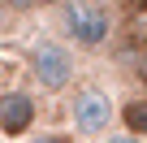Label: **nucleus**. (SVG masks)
Returning <instances> with one entry per match:
<instances>
[{
	"label": "nucleus",
	"mask_w": 147,
	"mask_h": 143,
	"mask_svg": "<svg viewBox=\"0 0 147 143\" xmlns=\"http://www.w3.org/2000/svg\"><path fill=\"white\" fill-rule=\"evenodd\" d=\"M121 121H125V134H147V100H125L121 104Z\"/></svg>",
	"instance_id": "obj_5"
},
{
	"label": "nucleus",
	"mask_w": 147,
	"mask_h": 143,
	"mask_svg": "<svg viewBox=\"0 0 147 143\" xmlns=\"http://www.w3.org/2000/svg\"><path fill=\"white\" fill-rule=\"evenodd\" d=\"M0 5H9V9H30L35 0H0Z\"/></svg>",
	"instance_id": "obj_8"
},
{
	"label": "nucleus",
	"mask_w": 147,
	"mask_h": 143,
	"mask_svg": "<svg viewBox=\"0 0 147 143\" xmlns=\"http://www.w3.org/2000/svg\"><path fill=\"white\" fill-rule=\"evenodd\" d=\"M69 117H74V126H78L82 134H108V126H113V100H108V91H100V87L74 91Z\"/></svg>",
	"instance_id": "obj_3"
},
{
	"label": "nucleus",
	"mask_w": 147,
	"mask_h": 143,
	"mask_svg": "<svg viewBox=\"0 0 147 143\" xmlns=\"http://www.w3.org/2000/svg\"><path fill=\"white\" fill-rule=\"evenodd\" d=\"M138 78L147 83V52H143V61H138Z\"/></svg>",
	"instance_id": "obj_9"
},
{
	"label": "nucleus",
	"mask_w": 147,
	"mask_h": 143,
	"mask_svg": "<svg viewBox=\"0 0 147 143\" xmlns=\"http://www.w3.org/2000/svg\"><path fill=\"white\" fill-rule=\"evenodd\" d=\"M35 126V100L26 91H5L0 96V130L5 134H26Z\"/></svg>",
	"instance_id": "obj_4"
},
{
	"label": "nucleus",
	"mask_w": 147,
	"mask_h": 143,
	"mask_svg": "<svg viewBox=\"0 0 147 143\" xmlns=\"http://www.w3.org/2000/svg\"><path fill=\"white\" fill-rule=\"evenodd\" d=\"M61 26H65V35L78 43V48H100V43H108V35H113L108 9L87 5V0H69V5L61 9Z\"/></svg>",
	"instance_id": "obj_1"
},
{
	"label": "nucleus",
	"mask_w": 147,
	"mask_h": 143,
	"mask_svg": "<svg viewBox=\"0 0 147 143\" xmlns=\"http://www.w3.org/2000/svg\"><path fill=\"white\" fill-rule=\"evenodd\" d=\"M30 143H69V139H65V134H56V130H48V134H35Z\"/></svg>",
	"instance_id": "obj_6"
},
{
	"label": "nucleus",
	"mask_w": 147,
	"mask_h": 143,
	"mask_svg": "<svg viewBox=\"0 0 147 143\" xmlns=\"http://www.w3.org/2000/svg\"><path fill=\"white\" fill-rule=\"evenodd\" d=\"M108 143H143V139H138V134H113Z\"/></svg>",
	"instance_id": "obj_7"
},
{
	"label": "nucleus",
	"mask_w": 147,
	"mask_h": 143,
	"mask_svg": "<svg viewBox=\"0 0 147 143\" xmlns=\"http://www.w3.org/2000/svg\"><path fill=\"white\" fill-rule=\"evenodd\" d=\"M30 78L43 91H61L74 83V52L65 43H39L30 52Z\"/></svg>",
	"instance_id": "obj_2"
}]
</instances>
